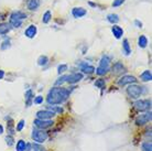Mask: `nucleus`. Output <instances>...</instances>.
Wrapping results in <instances>:
<instances>
[{
  "label": "nucleus",
  "mask_w": 152,
  "mask_h": 151,
  "mask_svg": "<svg viewBox=\"0 0 152 151\" xmlns=\"http://www.w3.org/2000/svg\"><path fill=\"white\" fill-rule=\"evenodd\" d=\"M4 71H1V70H0V79L4 78Z\"/></svg>",
  "instance_id": "40"
},
{
  "label": "nucleus",
  "mask_w": 152,
  "mask_h": 151,
  "mask_svg": "<svg viewBox=\"0 0 152 151\" xmlns=\"http://www.w3.org/2000/svg\"><path fill=\"white\" fill-rule=\"evenodd\" d=\"M87 13V11L84 8H74L72 10V15H74V18H82Z\"/></svg>",
  "instance_id": "14"
},
{
  "label": "nucleus",
  "mask_w": 152,
  "mask_h": 151,
  "mask_svg": "<svg viewBox=\"0 0 152 151\" xmlns=\"http://www.w3.org/2000/svg\"><path fill=\"white\" fill-rule=\"evenodd\" d=\"M69 97V91L66 88H61V87H53L51 88L46 97V102L50 105H57L64 103L66 99Z\"/></svg>",
  "instance_id": "1"
},
{
  "label": "nucleus",
  "mask_w": 152,
  "mask_h": 151,
  "mask_svg": "<svg viewBox=\"0 0 152 151\" xmlns=\"http://www.w3.org/2000/svg\"><path fill=\"white\" fill-rule=\"evenodd\" d=\"M23 127H24V120H20L19 122H18V125H17V130H18V131H21L23 129Z\"/></svg>",
  "instance_id": "34"
},
{
  "label": "nucleus",
  "mask_w": 152,
  "mask_h": 151,
  "mask_svg": "<svg viewBox=\"0 0 152 151\" xmlns=\"http://www.w3.org/2000/svg\"><path fill=\"white\" fill-rule=\"evenodd\" d=\"M142 92H143L142 87L138 86V85H130V86L127 88V93L129 95V97H131V98H133V99L139 98L141 96V94H142Z\"/></svg>",
  "instance_id": "5"
},
{
  "label": "nucleus",
  "mask_w": 152,
  "mask_h": 151,
  "mask_svg": "<svg viewBox=\"0 0 152 151\" xmlns=\"http://www.w3.org/2000/svg\"><path fill=\"white\" fill-rule=\"evenodd\" d=\"M24 19H27V15L23 13L21 11H15L12 12L10 15V26L13 28H20L22 24V21Z\"/></svg>",
  "instance_id": "2"
},
{
  "label": "nucleus",
  "mask_w": 152,
  "mask_h": 151,
  "mask_svg": "<svg viewBox=\"0 0 152 151\" xmlns=\"http://www.w3.org/2000/svg\"><path fill=\"white\" fill-rule=\"evenodd\" d=\"M80 71H83V73H86V74H93V73L95 72L96 68L94 66H91V65H88L87 63H80Z\"/></svg>",
  "instance_id": "13"
},
{
  "label": "nucleus",
  "mask_w": 152,
  "mask_h": 151,
  "mask_svg": "<svg viewBox=\"0 0 152 151\" xmlns=\"http://www.w3.org/2000/svg\"><path fill=\"white\" fill-rule=\"evenodd\" d=\"M51 18H52L51 12L46 11L45 13H44V15H43V18H42V22H43V23H49L50 20H51Z\"/></svg>",
  "instance_id": "27"
},
{
  "label": "nucleus",
  "mask_w": 152,
  "mask_h": 151,
  "mask_svg": "<svg viewBox=\"0 0 152 151\" xmlns=\"http://www.w3.org/2000/svg\"><path fill=\"white\" fill-rule=\"evenodd\" d=\"M37 31H38L37 26H34V24H30V26L26 29V31H24V35L29 39H33L35 37V34H37Z\"/></svg>",
  "instance_id": "12"
},
{
  "label": "nucleus",
  "mask_w": 152,
  "mask_h": 151,
  "mask_svg": "<svg viewBox=\"0 0 152 151\" xmlns=\"http://www.w3.org/2000/svg\"><path fill=\"white\" fill-rule=\"evenodd\" d=\"M43 102V97L42 96H37L34 98V104H41Z\"/></svg>",
  "instance_id": "37"
},
{
  "label": "nucleus",
  "mask_w": 152,
  "mask_h": 151,
  "mask_svg": "<svg viewBox=\"0 0 152 151\" xmlns=\"http://www.w3.org/2000/svg\"><path fill=\"white\" fill-rule=\"evenodd\" d=\"M8 48H10V41L9 40H6V41L2 43V45H1V50H6Z\"/></svg>",
  "instance_id": "35"
},
{
  "label": "nucleus",
  "mask_w": 152,
  "mask_h": 151,
  "mask_svg": "<svg viewBox=\"0 0 152 151\" xmlns=\"http://www.w3.org/2000/svg\"><path fill=\"white\" fill-rule=\"evenodd\" d=\"M110 68V59L108 56H103L99 62V66L95 70V72L98 75H105Z\"/></svg>",
  "instance_id": "3"
},
{
  "label": "nucleus",
  "mask_w": 152,
  "mask_h": 151,
  "mask_svg": "<svg viewBox=\"0 0 152 151\" xmlns=\"http://www.w3.org/2000/svg\"><path fill=\"white\" fill-rule=\"evenodd\" d=\"M111 31H113V33H114L116 39H120L122 35H124V30H122V28H120L119 26L114 24V26L111 28Z\"/></svg>",
  "instance_id": "16"
},
{
  "label": "nucleus",
  "mask_w": 152,
  "mask_h": 151,
  "mask_svg": "<svg viewBox=\"0 0 152 151\" xmlns=\"http://www.w3.org/2000/svg\"><path fill=\"white\" fill-rule=\"evenodd\" d=\"M26 150V142L23 140H19L17 142V151H24Z\"/></svg>",
  "instance_id": "26"
},
{
  "label": "nucleus",
  "mask_w": 152,
  "mask_h": 151,
  "mask_svg": "<svg viewBox=\"0 0 152 151\" xmlns=\"http://www.w3.org/2000/svg\"><path fill=\"white\" fill-rule=\"evenodd\" d=\"M31 147L33 148V151H45V149L42 147V146H40L38 142H37V144H33Z\"/></svg>",
  "instance_id": "32"
},
{
  "label": "nucleus",
  "mask_w": 152,
  "mask_h": 151,
  "mask_svg": "<svg viewBox=\"0 0 152 151\" xmlns=\"http://www.w3.org/2000/svg\"><path fill=\"white\" fill-rule=\"evenodd\" d=\"M141 148L143 151H152V144L149 141V142H143L141 144Z\"/></svg>",
  "instance_id": "28"
},
{
  "label": "nucleus",
  "mask_w": 152,
  "mask_h": 151,
  "mask_svg": "<svg viewBox=\"0 0 152 151\" xmlns=\"http://www.w3.org/2000/svg\"><path fill=\"white\" fill-rule=\"evenodd\" d=\"M95 86L98 87V88H104L105 87V79L99 78L95 82Z\"/></svg>",
  "instance_id": "30"
},
{
  "label": "nucleus",
  "mask_w": 152,
  "mask_h": 151,
  "mask_svg": "<svg viewBox=\"0 0 152 151\" xmlns=\"http://www.w3.org/2000/svg\"><path fill=\"white\" fill-rule=\"evenodd\" d=\"M46 109L51 110V111H53V113H58V114H62L64 111V109H63L62 107H57V106H48Z\"/></svg>",
  "instance_id": "24"
},
{
  "label": "nucleus",
  "mask_w": 152,
  "mask_h": 151,
  "mask_svg": "<svg viewBox=\"0 0 152 151\" xmlns=\"http://www.w3.org/2000/svg\"><path fill=\"white\" fill-rule=\"evenodd\" d=\"M138 45L141 49H145V46L148 45V39L145 35H140L139 37V40H138Z\"/></svg>",
  "instance_id": "18"
},
{
  "label": "nucleus",
  "mask_w": 152,
  "mask_h": 151,
  "mask_svg": "<svg viewBox=\"0 0 152 151\" xmlns=\"http://www.w3.org/2000/svg\"><path fill=\"white\" fill-rule=\"evenodd\" d=\"M107 20H108L110 23H113V24H116V23L119 22V17H118V15L111 13V15H107Z\"/></svg>",
  "instance_id": "22"
},
{
  "label": "nucleus",
  "mask_w": 152,
  "mask_h": 151,
  "mask_svg": "<svg viewBox=\"0 0 152 151\" xmlns=\"http://www.w3.org/2000/svg\"><path fill=\"white\" fill-rule=\"evenodd\" d=\"M65 71H67V65H66V64L58 65V67H57V73H58L60 75H61V74H63Z\"/></svg>",
  "instance_id": "29"
},
{
  "label": "nucleus",
  "mask_w": 152,
  "mask_h": 151,
  "mask_svg": "<svg viewBox=\"0 0 152 151\" xmlns=\"http://www.w3.org/2000/svg\"><path fill=\"white\" fill-rule=\"evenodd\" d=\"M6 141H7L8 146H12L15 140H13V137H12V136H7V137H6Z\"/></svg>",
  "instance_id": "33"
},
{
  "label": "nucleus",
  "mask_w": 152,
  "mask_h": 151,
  "mask_svg": "<svg viewBox=\"0 0 152 151\" xmlns=\"http://www.w3.org/2000/svg\"><path fill=\"white\" fill-rule=\"evenodd\" d=\"M24 151H31V144H26V150Z\"/></svg>",
  "instance_id": "38"
},
{
  "label": "nucleus",
  "mask_w": 152,
  "mask_h": 151,
  "mask_svg": "<svg viewBox=\"0 0 152 151\" xmlns=\"http://www.w3.org/2000/svg\"><path fill=\"white\" fill-rule=\"evenodd\" d=\"M66 79H67V75H63L61 76L60 78L57 79L56 82H55V86H58V85H62V84L64 83V82H66Z\"/></svg>",
  "instance_id": "31"
},
{
  "label": "nucleus",
  "mask_w": 152,
  "mask_h": 151,
  "mask_svg": "<svg viewBox=\"0 0 152 151\" xmlns=\"http://www.w3.org/2000/svg\"><path fill=\"white\" fill-rule=\"evenodd\" d=\"M134 23H136V24H137V26H138V28H142V23L139 22L138 20H136V21H134Z\"/></svg>",
  "instance_id": "39"
},
{
  "label": "nucleus",
  "mask_w": 152,
  "mask_h": 151,
  "mask_svg": "<svg viewBox=\"0 0 152 151\" xmlns=\"http://www.w3.org/2000/svg\"><path fill=\"white\" fill-rule=\"evenodd\" d=\"M83 77H84V75L82 73H73L71 75H67L66 82L69 84H76V83H78L80 81H82Z\"/></svg>",
  "instance_id": "11"
},
{
  "label": "nucleus",
  "mask_w": 152,
  "mask_h": 151,
  "mask_svg": "<svg viewBox=\"0 0 152 151\" xmlns=\"http://www.w3.org/2000/svg\"><path fill=\"white\" fill-rule=\"evenodd\" d=\"M140 78H141V81H143V82H150L152 79L151 71H145V72L140 75Z\"/></svg>",
  "instance_id": "20"
},
{
  "label": "nucleus",
  "mask_w": 152,
  "mask_h": 151,
  "mask_svg": "<svg viewBox=\"0 0 152 151\" xmlns=\"http://www.w3.org/2000/svg\"><path fill=\"white\" fill-rule=\"evenodd\" d=\"M53 121L52 120H44V119H39V118H37L34 120V126L37 127V128L39 129H46L49 128V127H51V126H53Z\"/></svg>",
  "instance_id": "8"
},
{
  "label": "nucleus",
  "mask_w": 152,
  "mask_h": 151,
  "mask_svg": "<svg viewBox=\"0 0 152 151\" xmlns=\"http://www.w3.org/2000/svg\"><path fill=\"white\" fill-rule=\"evenodd\" d=\"M27 6L29 10H37L40 7V0H28Z\"/></svg>",
  "instance_id": "17"
},
{
  "label": "nucleus",
  "mask_w": 152,
  "mask_h": 151,
  "mask_svg": "<svg viewBox=\"0 0 152 151\" xmlns=\"http://www.w3.org/2000/svg\"><path fill=\"white\" fill-rule=\"evenodd\" d=\"M138 79L134 77V76L131 75H125L122 76L121 78L118 81V85L119 86H125V85H128V84H132V83H137Z\"/></svg>",
  "instance_id": "9"
},
{
  "label": "nucleus",
  "mask_w": 152,
  "mask_h": 151,
  "mask_svg": "<svg viewBox=\"0 0 152 151\" xmlns=\"http://www.w3.org/2000/svg\"><path fill=\"white\" fill-rule=\"evenodd\" d=\"M113 72H114V74H121V73L126 72V67L120 63V62H117V63H115L114 66H113Z\"/></svg>",
  "instance_id": "15"
},
{
  "label": "nucleus",
  "mask_w": 152,
  "mask_h": 151,
  "mask_svg": "<svg viewBox=\"0 0 152 151\" xmlns=\"http://www.w3.org/2000/svg\"><path fill=\"white\" fill-rule=\"evenodd\" d=\"M10 24L8 23H0V34H6L10 31Z\"/></svg>",
  "instance_id": "21"
},
{
  "label": "nucleus",
  "mask_w": 152,
  "mask_h": 151,
  "mask_svg": "<svg viewBox=\"0 0 152 151\" xmlns=\"http://www.w3.org/2000/svg\"><path fill=\"white\" fill-rule=\"evenodd\" d=\"M122 49H124V52H125L126 55H130V53H131V49H130V44H129V41L125 39L124 41H122Z\"/></svg>",
  "instance_id": "19"
},
{
  "label": "nucleus",
  "mask_w": 152,
  "mask_h": 151,
  "mask_svg": "<svg viewBox=\"0 0 152 151\" xmlns=\"http://www.w3.org/2000/svg\"><path fill=\"white\" fill-rule=\"evenodd\" d=\"M125 2V0H114L113 2V7H119L120 4H122Z\"/></svg>",
  "instance_id": "36"
},
{
  "label": "nucleus",
  "mask_w": 152,
  "mask_h": 151,
  "mask_svg": "<svg viewBox=\"0 0 152 151\" xmlns=\"http://www.w3.org/2000/svg\"><path fill=\"white\" fill-rule=\"evenodd\" d=\"M2 132H4V127H2V126L0 125V135H1Z\"/></svg>",
  "instance_id": "41"
},
{
  "label": "nucleus",
  "mask_w": 152,
  "mask_h": 151,
  "mask_svg": "<svg viewBox=\"0 0 152 151\" xmlns=\"http://www.w3.org/2000/svg\"><path fill=\"white\" fill-rule=\"evenodd\" d=\"M55 116V113L51 111V110L46 109V110H40L37 113V117L39 119H44V120H48V119H51Z\"/></svg>",
  "instance_id": "10"
},
{
  "label": "nucleus",
  "mask_w": 152,
  "mask_h": 151,
  "mask_svg": "<svg viewBox=\"0 0 152 151\" xmlns=\"http://www.w3.org/2000/svg\"><path fill=\"white\" fill-rule=\"evenodd\" d=\"M26 104H27V106L29 107V106L31 105V100H32V91L31 89H29V91H27V93H26Z\"/></svg>",
  "instance_id": "25"
},
{
  "label": "nucleus",
  "mask_w": 152,
  "mask_h": 151,
  "mask_svg": "<svg viewBox=\"0 0 152 151\" xmlns=\"http://www.w3.org/2000/svg\"><path fill=\"white\" fill-rule=\"evenodd\" d=\"M48 132H45L43 129H33V131H32V139L37 141L38 144H42V142H44L46 139H48Z\"/></svg>",
  "instance_id": "4"
},
{
  "label": "nucleus",
  "mask_w": 152,
  "mask_h": 151,
  "mask_svg": "<svg viewBox=\"0 0 152 151\" xmlns=\"http://www.w3.org/2000/svg\"><path fill=\"white\" fill-rule=\"evenodd\" d=\"M48 62H49V57L45 56V55H41V56L38 59V64L40 66H44V65L48 64Z\"/></svg>",
  "instance_id": "23"
},
{
  "label": "nucleus",
  "mask_w": 152,
  "mask_h": 151,
  "mask_svg": "<svg viewBox=\"0 0 152 151\" xmlns=\"http://www.w3.org/2000/svg\"><path fill=\"white\" fill-rule=\"evenodd\" d=\"M151 119H152V113L149 110V113L142 114V115H140V116L136 119V124H137L138 126L145 125V124H147L149 121H151Z\"/></svg>",
  "instance_id": "7"
},
{
  "label": "nucleus",
  "mask_w": 152,
  "mask_h": 151,
  "mask_svg": "<svg viewBox=\"0 0 152 151\" xmlns=\"http://www.w3.org/2000/svg\"><path fill=\"white\" fill-rule=\"evenodd\" d=\"M134 108L139 111H145V110H150L151 108V100L150 99H140L137 100L133 104Z\"/></svg>",
  "instance_id": "6"
}]
</instances>
